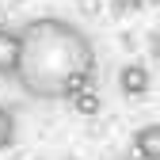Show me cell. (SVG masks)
<instances>
[{
    "instance_id": "cell-1",
    "label": "cell",
    "mask_w": 160,
    "mask_h": 160,
    "mask_svg": "<svg viewBox=\"0 0 160 160\" xmlns=\"http://www.w3.org/2000/svg\"><path fill=\"white\" fill-rule=\"evenodd\" d=\"M95 42L84 27L61 15H38L19 27V65L15 84L27 99H72L95 88Z\"/></svg>"
},
{
    "instance_id": "cell-2",
    "label": "cell",
    "mask_w": 160,
    "mask_h": 160,
    "mask_svg": "<svg viewBox=\"0 0 160 160\" xmlns=\"http://www.w3.org/2000/svg\"><path fill=\"white\" fill-rule=\"evenodd\" d=\"M118 88H122V95H130V99H141L152 88V72L141 61H130V65L118 69Z\"/></svg>"
},
{
    "instance_id": "cell-3",
    "label": "cell",
    "mask_w": 160,
    "mask_h": 160,
    "mask_svg": "<svg viewBox=\"0 0 160 160\" xmlns=\"http://www.w3.org/2000/svg\"><path fill=\"white\" fill-rule=\"evenodd\" d=\"M133 160H160V122H145L130 141Z\"/></svg>"
},
{
    "instance_id": "cell-4",
    "label": "cell",
    "mask_w": 160,
    "mask_h": 160,
    "mask_svg": "<svg viewBox=\"0 0 160 160\" xmlns=\"http://www.w3.org/2000/svg\"><path fill=\"white\" fill-rule=\"evenodd\" d=\"M19 65V27H0V76H15Z\"/></svg>"
},
{
    "instance_id": "cell-5",
    "label": "cell",
    "mask_w": 160,
    "mask_h": 160,
    "mask_svg": "<svg viewBox=\"0 0 160 160\" xmlns=\"http://www.w3.org/2000/svg\"><path fill=\"white\" fill-rule=\"evenodd\" d=\"M69 103H72V111H76L80 118H95L99 111H103V99H99V92H95V88H84L80 95H72Z\"/></svg>"
},
{
    "instance_id": "cell-6",
    "label": "cell",
    "mask_w": 160,
    "mask_h": 160,
    "mask_svg": "<svg viewBox=\"0 0 160 160\" xmlns=\"http://www.w3.org/2000/svg\"><path fill=\"white\" fill-rule=\"evenodd\" d=\"M15 137H19V126H15V114L8 107H0V152L12 149L15 145Z\"/></svg>"
},
{
    "instance_id": "cell-7",
    "label": "cell",
    "mask_w": 160,
    "mask_h": 160,
    "mask_svg": "<svg viewBox=\"0 0 160 160\" xmlns=\"http://www.w3.org/2000/svg\"><path fill=\"white\" fill-rule=\"evenodd\" d=\"M149 0H111V8L114 12H137V8H145Z\"/></svg>"
},
{
    "instance_id": "cell-8",
    "label": "cell",
    "mask_w": 160,
    "mask_h": 160,
    "mask_svg": "<svg viewBox=\"0 0 160 160\" xmlns=\"http://www.w3.org/2000/svg\"><path fill=\"white\" fill-rule=\"evenodd\" d=\"M149 57L160 65V31H152V38H149Z\"/></svg>"
},
{
    "instance_id": "cell-9",
    "label": "cell",
    "mask_w": 160,
    "mask_h": 160,
    "mask_svg": "<svg viewBox=\"0 0 160 160\" xmlns=\"http://www.w3.org/2000/svg\"><path fill=\"white\" fill-rule=\"evenodd\" d=\"M80 8H84V12H95L99 4H95V0H80Z\"/></svg>"
},
{
    "instance_id": "cell-10",
    "label": "cell",
    "mask_w": 160,
    "mask_h": 160,
    "mask_svg": "<svg viewBox=\"0 0 160 160\" xmlns=\"http://www.w3.org/2000/svg\"><path fill=\"white\" fill-rule=\"evenodd\" d=\"M114 160H133V156H114Z\"/></svg>"
},
{
    "instance_id": "cell-11",
    "label": "cell",
    "mask_w": 160,
    "mask_h": 160,
    "mask_svg": "<svg viewBox=\"0 0 160 160\" xmlns=\"http://www.w3.org/2000/svg\"><path fill=\"white\" fill-rule=\"evenodd\" d=\"M149 4H156V8H160V0H149Z\"/></svg>"
}]
</instances>
